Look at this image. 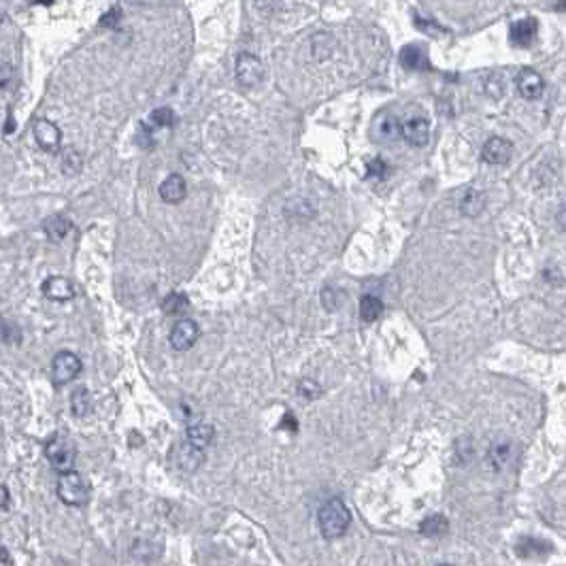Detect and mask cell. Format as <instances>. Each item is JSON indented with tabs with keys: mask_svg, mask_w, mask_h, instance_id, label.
Returning a JSON list of instances; mask_svg holds the SVG:
<instances>
[{
	"mask_svg": "<svg viewBox=\"0 0 566 566\" xmlns=\"http://www.w3.org/2000/svg\"><path fill=\"white\" fill-rule=\"evenodd\" d=\"M198 336H200V328H198L196 321H192V319H179L173 326V330H170V345L177 351H185V349H190L198 341Z\"/></svg>",
	"mask_w": 566,
	"mask_h": 566,
	"instance_id": "obj_6",
	"label": "cell"
},
{
	"mask_svg": "<svg viewBox=\"0 0 566 566\" xmlns=\"http://www.w3.org/2000/svg\"><path fill=\"white\" fill-rule=\"evenodd\" d=\"M537 32H539V24L535 17L520 19L511 26V43L515 47H530L537 38Z\"/></svg>",
	"mask_w": 566,
	"mask_h": 566,
	"instance_id": "obj_9",
	"label": "cell"
},
{
	"mask_svg": "<svg viewBox=\"0 0 566 566\" xmlns=\"http://www.w3.org/2000/svg\"><path fill=\"white\" fill-rule=\"evenodd\" d=\"M375 133L381 139H396L398 133H403V128L398 126V120L394 115H381L377 126H375Z\"/></svg>",
	"mask_w": 566,
	"mask_h": 566,
	"instance_id": "obj_20",
	"label": "cell"
},
{
	"mask_svg": "<svg viewBox=\"0 0 566 566\" xmlns=\"http://www.w3.org/2000/svg\"><path fill=\"white\" fill-rule=\"evenodd\" d=\"M34 139L43 151L56 153L60 149V130L53 122L49 120H38L34 124Z\"/></svg>",
	"mask_w": 566,
	"mask_h": 566,
	"instance_id": "obj_7",
	"label": "cell"
},
{
	"mask_svg": "<svg viewBox=\"0 0 566 566\" xmlns=\"http://www.w3.org/2000/svg\"><path fill=\"white\" fill-rule=\"evenodd\" d=\"M0 492H2V505L0 507H2V511H6L9 509V490H6V485H2Z\"/></svg>",
	"mask_w": 566,
	"mask_h": 566,
	"instance_id": "obj_32",
	"label": "cell"
},
{
	"mask_svg": "<svg viewBox=\"0 0 566 566\" xmlns=\"http://www.w3.org/2000/svg\"><path fill=\"white\" fill-rule=\"evenodd\" d=\"M317 524H319L321 537H326V539H339V537H343L347 532V528L351 524V513H349V509L345 507L343 500L332 498V500H328L319 509Z\"/></svg>",
	"mask_w": 566,
	"mask_h": 566,
	"instance_id": "obj_1",
	"label": "cell"
},
{
	"mask_svg": "<svg viewBox=\"0 0 566 566\" xmlns=\"http://www.w3.org/2000/svg\"><path fill=\"white\" fill-rule=\"evenodd\" d=\"M2 339H4V343H11V345L19 343V341H21L19 328H17V326H11L9 321H4V324H2Z\"/></svg>",
	"mask_w": 566,
	"mask_h": 566,
	"instance_id": "obj_27",
	"label": "cell"
},
{
	"mask_svg": "<svg viewBox=\"0 0 566 566\" xmlns=\"http://www.w3.org/2000/svg\"><path fill=\"white\" fill-rule=\"evenodd\" d=\"M43 294L56 302H64V300H71L75 289H73V283L68 282L66 277H49L47 282L43 283Z\"/></svg>",
	"mask_w": 566,
	"mask_h": 566,
	"instance_id": "obj_13",
	"label": "cell"
},
{
	"mask_svg": "<svg viewBox=\"0 0 566 566\" xmlns=\"http://www.w3.org/2000/svg\"><path fill=\"white\" fill-rule=\"evenodd\" d=\"M264 66L262 62L252 53H241L237 58V81L245 88H254L262 81Z\"/></svg>",
	"mask_w": 566,
	"mask_h": 566,
	"instance_id": "obj_5",
	"label": "cell"
},
{
	"mask_svg": "<svg viewBox=\"0 0 566 566\" xmlns=\"http://www.w3.org/2000/svg\"><path fill=\"white\" fill-rule=\"evenodd\" d=\"M547 550H550V545L543 543V541H539V539H524V541L518 545V552H520V556H524V558L535 556V554H545Z\"/></svg>",
	"mask_w": 566,
	"mask_h": 566,
	"instance_id": "obj_24",
	"label": "cell"
},
{
	"mask_svg": "<svg viewBox=\"0 0 566 566\" xmlns=\"http://www.w3.org/2000/svg\"><path fill=\"white\" fill-rule=\"evenodd\" d=\"M71 411L75 418H86L92 411V396L86 388H79L71 396Z\"/></svg>",
	"mask_w": 566,
	"mask_h": 566,
	"instance_id": "obj_17",
	"label": "cell"
},
{
	"mask_svg": "<svg viewBox=\"0 0 566 566\" xmlns=\"http://www.w3.org/2000/svg\"><path fill=\"white\" fill-rule=\"evenodd\" d=\"M9 77H11V66L4 62V64H2V73H0V86H2V88H6V83H9Z\"/></svg>",
	"mask_w": 566,
	"mask_h": 566,
	"instance_id": "obj_31",
	"label": "cell"
},
{
	"mask_svg": "<svg viewBox=\"0 0 566 566\" xmlns=\"http://www.w3.org/2000/svg\"><path fill=\"white\" fill-rule=\"evenodd\" d=\"M401 62L405 68L409 71H424L428 68V60H426V53L418 47V45H407L401 53Z\"/></svg>",
	"mask_w": 566,
	"mask_h": 566,
	"instance_id": "obj_15",
	"label": "cell"
},
{
	"mask_svg": "<svg viewBox=\"0 0 566 566\" xmlns=\"http://www.w3.org/2000/svg\"><path fill=\"white\" fill-rule=\"evenodd\" d=\"M483 207H485V196L481 194V192H475V190H468L466 194H464V198H462V202H460V209H462V213L464 215H479L481 211H483Z\"/></svg>",
	"mask_w": 566,
	"mask_h": 566,
	"instance_id": "obj_19",
	"label": "cell"
},
{
	"mask_svg": "<svg viewBox=\"0 0 566 566\" xmlns=\"http://www.w3.org/2000/svg\"><path fill=\"white\" fill-rule=\"evenodd\" d=\"M447 528H449V524H447V520L443 515H432V518H428V520L422 522L420 532L424 537H441V535L447 532Z\"/></svg>",
	"mask_w": 566,
	"mask_h": 566,
	"instance_id": "obj_22",
	"label": "cell"
},
{
	"mask_svg": "<svg viewBox=\"0 0 566 566\" xmlns=\"http://www.w3.org/2000/svg\"><path fill=\"white\" fill-rule=\"evenodd\" d=\"M319 392H321L319 386H317L315 381H311V379H304V381H300V386H298V394L304 396L307 401H315Z\"/></svg>",
	"mask_w": 566,
	"mask_h": 566,
	"instance_id": "obj_26",
	"label": "cell"
},
{
	"mask_svg": "<svg viewBox=\"0 0 566 566\" xmlns=\"http://www.w3.org/2000/svg\"><path fill=\"white\" fill-rule=\"evenodd\" d=\"M71 228H73L71 220L62 213H56V215L45 220V232L51 241H62L71 232Z\"/></svg>",
	"mask_w": 566,
	"mask_h": 566,
	"instance_id": "obj_14",
	"label": "cell"
},
{
	"mask_svg": "<svg viewBox=\"0 0 566 566\" xmlns=\"http://www.w3.org/2000/svg\"><path fill=\"white\" fill-rule=\"evenodd\" d=\"M2 565H11V558H9V552L2 547Z\"/></svg>",
	"mask_w": 566,
	"mask_h": 566,
	"instance_id": "obj_35",
	"label": "cell"
},
{
	"mask_svg": "<svg viewBox=\"0 0 566 566\" xmlns=\"http://www.w3.org/2000/svg\"><path fill=\"white\" fill-rule=\"evenodd\" d=\"M518 90H520V94H522L524 98H528V101H537V98L543 94V90H545L543 77H541L537 71L526 68V71H522V73L518 75Z\"/></svg>",
	"mask_w": 566,
	"mask_h": 566,
	"instance_id": "obj_10",
	"label": "cell"
},
{
	"mask_svg": "<svg viewBox=\"0 0 566 566\" xmlns=\"http://www.w3.org/2000/svg\"><path fill=\"white\" fill-rule=\"evenodd\" d=\"M151 124L153 126H158V128H170L175 122H177V118H175V113H173V109H166V107H162V109H155L153 113H151Z\"/></svg>",
	"mask_w": 566,
	"mask_h": 566,
	"instance_id": "obj_25",
	"label": "cell"
},
{
	"mask_svg": "<svg viewBox=\"0 0 566 566\" xmlns=\"http://www.w3.org/2000/svg\"><path fill=\"white\" fill-rule=\"evenodd\" d=\"M118 21H120V11L113 9L111 13H107V15L101 19V26H103V28H111V26H118Z\"/></svg>",
	"mask_w": 566,
	"mask_h": 566,
	"instance_id": "obj_29",
	"label": "cell"
},
{
	"mask_svg": "<svg viewBox=\"0 0 566 566\" xmlns=\"http://www.w3.org/2000/svg\"><path fill=\"white\" fill-rule=\"evenodd\" d=\"M403 137L413 147H424L430 139V126L424 118H413L403 126Z\"/></svg>",
	"mask_w": 566,
	"mask_h": 566,
	"instance_id": "obj_12",
	"label": "cell"
},
{
	"mask_svg": "<svg viewBox=\"0 0 566 566\" xmlns=\"http://www.w3.org/2000/svg\"><path fill=\"white\" fill-rule=\"evenodd\" d=\"M137 141L141 143L143 147H149V145H153V141H151V135L147 133V128L141 124V128H139V137H137Z\"/></svg>",
	"mask_w": 566,
	"mask_h": 566,
	"instance_id": "obj_30",
	"label": "cell"
},
{
	"mask_svg": "<svg viewBox=\"0 0 566 566\" xmlns=\"http://www.w3.org/2000/svg\"><path fill=\"white\" fill-rule=\"evenodd\" d=\"M488 458H490V462H492V466L496 468V470H500L509 460H511V445L509 443H498V445H492V449H490V453H488Z\"/></svg>",
	"mask_w": 566,
	"mask_h": 566,
	"instance_id": "obj_23",
	"label": "cell"
},
{
	"mask_svg": "<svg viewBox=\"0 0 566 566\" xmlns=\"http://www.w3.org/2000/svg\"><path fill=\"white\" fill-rule=\"evenodd\" d=\"M81 373V360L73 351H60L51 362V377L58 386L73 381Z\"/></svg>",
	"mask_w": 566,
	"mask_h": 566,
	"instance_id": "obj_4",
	"label": "cell"
},
{
	"mask_svg": "<svg viewBox=\"0 0 566 566\" xmlns=\"http://www.w3.org/2000/svg\"><path fill=\"white\" fill-rule=\"evenodd\" d=\"M381 313H384L381 298L371 296V294H366V296L360 298V315H362L364 321H375V319H379Z\"/></svg>",
	"mask_w": 566,
	"mask_h": 566,
	"instance_id": "obj_16",
	"label": "cell"
},
{
	"mask_svg": "<svg viewBox=\"0 0 566 566\" xmlns=\"http://www.w3.org/2000/svg\"><path fill=\"white\" fill-rule=\"evenodd\" d=\"M45 456H47L49 464L58 473H66V470H73L77 449H75V445H73L71 438H66V436H53L47 443V447H45Z\"/></svg>",
	"mask_w": 566,
	"mask_h": 566,
	"instance_id": "obj_3",
	"label": "cell"
},
{
	"mask_svg": "<svg viewBox=\"0 0 566 566\" xmlns=\"http://www.w3.org/2000/svg\"><path fill=\"white\" fill-rule=\"evenodd\" d=\"M511 153H513V145L503 137H492L481 149V155L488 164H505L509 162Z\"/></svg>",
	"mask_w": 566,
	"mask_h": 566,
	"instance_id": "obj_8",
	"label": "cell"
},
{
	"mask_svg": "<svg viewBox=\"0 0 566 566\" xmlns=\"http://www.w3.org/2000/svg\"><path fill=\"white\" fill-rule=\"evenodd\" d=\"M386 170H388V166L384 164V160H373V162H369V177H377V179H381L384 175H386Z\"/></svg>",
	"mask_w": 566,
	"mask_h": 566,
	"instance_id": "obj_28",
	"label": "cell"
},
{
	"mask_svg": "<svg viewBox=\"0 0 566 566\" xmlns=\"http://www.w3.org/2000/svg\"><path fill=\"white\" fill-rule=\"evenodd\" d=\"M187 296L185 294H179V292H173L168 294L164 300H162V311L168 313V315H179L187 309Z\"/></svg>",
	"mask_w": 566,
	"mask_h": 566,
	"instance_id": "obj_21",
	"label": "cell"
},
{
	"mask_svg": "<svg viewBox=\"0 0 566 566\" xmlns=\"http://www.w3.org/2000/svg\"><path fill=\"white\" fill-rule=\"evenodd\" d=\"M213 434H215L213 426L209 424L190 426V428H187V443H192V445L205 449V447L213 441Z\"/></svg>",
	"mask_w": 566,
	"mask_h": 566,
	"instance_id": "obj_18",
	"label": "cell"
},
{
	"mask_svg": "<svg viewBox=\"0 0 566 566\" xmlns=\"http://www.w3.org/2000/svg\"><path fill=\"white\" fill-rule=\"evenodd\" d=\"M558 224H560L562 230H566V205L560 207V211H558Z\"/></svg>",
	"mask_w": 566,
	"mask_h": 566,
	"instance_id": "obj_33",
	"label": "cell"
},
{
	"mask_svg": "<svg viewBox=\"0 0 566 566\" xmlns=\"http://www.w3.org/2000/svg\"><path fill=\"white\" fill-rule=\"evenodd\" d=\"M58 496H60L62 503L73 505V507H79V505H86L88 503L90 488H88L86 479L79 473L66 470L58 479Z\"/></svg>",
	"mask_w": 566,
	"mask_h": 566,
	"instance_id": "obj_2",
	"label": "cell"
},
{
	"mask_svg": "<svg viewBox=\"0 0 566 566\" xmlns=\"http://www.w3.org/2000/svg\"><path fill=\"white\" fill-rule=\"evenodd\" d=\"M185 179L181 175H168L162 183H160V196L164 202L168 205H177L185 198Z\"/></svg>",
	"mask_w": 566,
	"mask_h": 566,
	"instance_id": "obj_11",
	"label": "cell"
},
{
	"mask_svg": "<svg viewBox=\"0 0 566 566\" xmlns=\"http://www.w3.org/2000/svg\"><path fill=\"white\" fill-rule=\"evenodd\" d=\"M554 9H556V11H565V9H566V0H556Z\"/></svg>",
	"mask_w": 566,
	"mask_h": 566,
	"instance_id": "obj_34",
	"label": "cell"
}]
</instances>
